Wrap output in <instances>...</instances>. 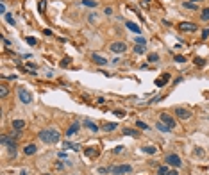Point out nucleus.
Masks as SVG:
<instances>
[{"instance_id":"obj_1","label":"nucleus","mask_w":209,"mask_h":175,"mask_svg":"<svg viewBox=\"0 0 209 175\" xmlns=\"http://www.w3.org/2000/svg\"><path fill=\"white\" fill-rule=\"evenodd\" d=\"M39 139L47 143V145H54V143H59V139H61V134H59L56 129H43V131H39Z\"/></svg>"},{"instance_id":"obj_2","label":"nucleus","mask_w":209,"mask_h":175,"mask_svg":"<svg viewBox=\"0 0 209 175\" xmlns=\"http://www.w3.org/2000/svg\"><path fill=\"white\" fill-rule=\"evenodd\" d=\"M109 170H111L113 175H122V173H130L132 166L130 164H113V166H109Z\"/></svg>"},{"instance_id":"obj_3","label":"nucleus","mask_w":209,"mask_h":175,"mask_svg":"<svg viewBox=\"0 0 209 175\" xmlns=\"http://www.w3.org/2000/svg\"><path fill=\"white\" fill-rule=\"evenodd\" d=\"M109 50L115 52V54H123V52H127V43L125 41H115V43L109 45Z\"/></svg>"},{"instance_id":"obj_4","label":"nucleus","mask_w":209,"mask_h":175,"mask_svg":"<svg viewBox=\"0 0 209 175\" xmlns=\"http://www.w3.org/2000/svg\"><path fill=\"white\" fill-rule=\"evenodd\" d=\"M18 98H20V102L25 104V105L32 102V95H30L25 88H20V89H18Z\"/></svg>"},{"instance_id":"obj_5","label":"nucleus","mask_w":209,"mask_h":175,"mask_svg":"<svg viewBox=\"0 0 209 175\" xmlns=\"http://www.w3.org/2000/svg\"><path fill=\"white\" fill-rule=\"evenodd\" d=\"M166 164H170L173 168H179V166H182V161H180V157L177 154H168L166 155Z\"/></svg>"},{"instance_id":"obj_6","label":"nucleus","mask_w":209,"mask_h":175,"mask_svg":"<svg viewBox=\"0 0 209 175\" xmlns=\"http://www.w3.org/2000/svg\"><path fill=\"white\" fill-rule=\"evenodd\" d=\"M159 122H163L165 125H168L170 129H175V120H173V116H170L168 113H163V114H159Z\"/></svg>"},{"instance_id":"obj_7","label":"nucleus","mask_w":209,"mask_h":175,"mask_svg":"<svg viewBox=\"0 0 209 175\" xmlns=\"http://www.w3.org/2000/svg\"><path fill=\"white\" fill-rule=\"evenodd\" d=\"M175 114H177L180 120H184V122L191 118V113H189L188 109H184V107H175Z\"/></svg>"},{"instance_id":"obj_8","label":"nucleus","mask_w":209,"mask_h":175,"mask_svg":"<svg viewBox=\"0 0 209 175\" xmlns=\"http://www.w3.org/2000/svg\"><path fill=\"white\" fill-rule=\"evenodd\" d=\"M179 29L184 30V32H195V30H198V27H197L195 23H191V22H182L179 25Z\"/></svg>"},{"instance_id":"obj_9","label":"nucleus","mask_w":209,"mask_h":175,"mask_svg":"<svg viewBox=\"0 0 209 175\" xmlns=\"http://www.w3.org/2000/svg\"><path fill=\"white\" fill-rule=\"evenodd\" d=\"M91 61H93L95 65H98V66H106L109 63L107 59L104 57V56H100V54H91Z\"/></svg>"},{"instance_id":"obj_10","label":"nucleus","mask_w":209,"mask_h":175,"mask_svg":"<svg viewBox=\"0 0 209 175\" xmlns=\"http://www.w3.org/2000/svg\"><path fill=\"white\" fill-rule=\"evenodd\" d=\"M36 152H38V146L34 143H29V145H25V148H23V154L25 155H34Z\"/></svg>"},{"instance_id":"obj_11","label":"nucleus","mask_w":209,"mask_h":175,"mask_svg":"<svg viewBox=\"0 0 209 175\" xmlns=\"http://www.w3.org/2000/svg\"><path fill=\"white\" fill-rule=\"evenodd\" d=\"M168 79H170V73H163L159 79H156V86H157V88H163L166 82H168Z\"/></svg>"},{"instance_id":"obj_12","label":"nucleus","mask_w":209,"mask_h":175,"mask_svg":"<svg viewBox=\"0 0 209 175\" xmlns=\"http://www.w3.org/2000/svg\"><path fill=\"white\" fill-rule=\"evenodd\" d=\"M79 129H80V123H79V122H73V123L68 127V131H66V136H68V138H70V136H73V134L79 131Z\"/></svg>"},{"instance_id":"obj_13","label":"nucleus","mask_w":209,"mask_h":175,"mask_svg":"<svg viewBox=\"0 0 209 175\" xmlns=\"http://www.w3.org/2000/svg\"><path fill=\"white\" fill-rule=\"evenodd\" d=\"M82 125H84L86 129H89L91 132H98V125H95L91 120H84V122H82Z\"/></svg>"},{"instance_id":"obj_14","label":"nucleus","mask_w":209,"mask_h":175,"mask_svg":"<svg viewBox=\"0 0 209 175\" xmlns=\"http://www.w3.org/2000/svg\"><path fill=\"white\" fill-rule=\"evenodd\" d=\"M25 122H23V120H13V129H15V131H22V129H25Z\"/></svg>"},{"instance_id":"obj_15","label":"nucleus","mask_w":209,"mask_h":175,"mask_svg":"<svg viewBox=\"0 0 209 175\" xmlns=\"http://www.w3.org/2000/svg\"><path fill=\"white\" fill-rule=\"evenodd\" d=\"M125 27H127L129 30H132L134 34H139V32H141V29H139V27H138L134 22H125Z\"/></svg>"},{"instance_id":"obj_16","label":"nucleus","mask_w":209,"mask_h":175,"mask_svg":"<svg viewBox=\"0 0 209 175\" xmlns=\"http://www.w3.org/2000/svg\"><path fill=\"white\" fill-rule=\"evenodd\" d=\"M0 143H2V145H6V146H11V145H15L16 141L13 138H9V136H6V134H4V136L0 138Z\"/></svg>"},{"instance_id":"obj_17","label":"nucleus","mask_w":209,"mask_h":175,"mask_svg":"<svg viewBox=\"0 0 209 175\" xmlns=\"http://www.w3.org/2000/svg\"><path fill=\"white\" fill-rule=\"evenodd\" d=\"M118 127V125L115 123V122H107V123H104L102 125V131H106V132H113Z\"/></svg>"},{"instance_id":"obj_18","label":"nucleus","mask_w":209,"mask_h":175,"mask_svg":"<svg viewBox=\"0 0 209 175\" xmlns=\"http://www.w3.org/2000/svg\"><path fill=\"white\" fill-rule=\"evenodd\" d=\"M123 134L125 136H132V138H139V131H134V129H125Z\"/></svg>"},{"instance_id":"obj_19","label":"nucleus","mask_w":209,"mask_h":175,"mask_svg":"<svg viewBox=\"0 0 209 175\" xmlns=\"http://www.w3.org/2000/svg\"><path fill=\"white\" fill-rule=\"evenodd\" d=\"M65 145V148H72V150H75V152H79L80 146L77 145V143H72V141H66V143H63Z\"/></svg>"},{"instance_id":"obj_20","label":"nucleus","mask_w":209,"mask_h":175,"mask_svg":"<svg viewBox=\"0 0 209 175\" xmlns=\"http://www.w3.org/2000/svg\"><path fill=\"white\" fill-rule=\"evenodd\" d=\"M84 154L89 155V157H95V155H98V154H100V150H98V148H86Z\"/></svg>"},{"instance_id":"obj_21","label":"nucleus","mask_w":209,"mask_h":175,"mask_svg":"<svg viewBox=\"0 0 209 175\" xmlns=\"http://www.w3.org/2000/svg\"><path fill=\"white\" fill-rule=\"evenodd\" d=\"M156 129H157V131H161V132H170V127H168V125H165L163 122H157V123H156Z\"/></svg>"},{"instance_id":"obj_22","label":"nucleus","mask_w":209,"mask_h":175,"mask_svg":"<svg viewBox=\"0 0 209 175\" xmlns=\"http://www.w3.org/2000/svg\"><path fill=\"white\" fill-rule=\"evenodd\" d=\"M134 52L136 54H145L147 52V45H134Z\"/></svg>"},{"instance_id":"obj_23","label":"nucleus","mask_w":209,"mask_h":175,"mask_svg":"<svg viewBox=\"0 0 209 175\" xmlns=\"http://www.w3.org/2000/svg\"><path fill=\"white\" fill-rule=\"evenodd\" d=\"M200 18L204 20V22H209V7H204V9H202Z\"/></svg>"},{"instance_id":"obj_24","label":"nucleus","mask_w":209,"mask_h":175,"mask_svg":"<svg viewBox=\"0 0 209 175\" xmlns=\"http://www.w3.org/2000/svg\"><path fill=\"white\" fill-rule=\"evenodd\" d=\"M186 9H191V11H195V9H198V4H195V2H184L182 4Z\"/></svg>"},{"instance_id":"obj_25","label":"nucleus","mask_w":209,"mask_h":175,"mask_svg":"<svg viewBox=\"0 0 209 175\" xmlns=\"http://www.w3.org/2000/svg\"><path fill=\"white\" fill-rule=\"evenodd\" d=\"M7 93H9L7 86H6V84H2V86H0V98H6V96H7Z\"/></svg>"},{"instance_id":"obj_26","label":"nucleus","mask_w":209,"mask_h":175,"mask_svg":"<svg viewBox=\"0 0 209 175\" xmlns=\"http://www.w3.org/2000/svg\"><path fill=\"white\" fill-rule=\"evenodd\" d=\"M141 150H143L145 154H156V146L147 145V146H141Z\"/></svg>"},{"instance_id":"obj_27","label":"nucleus","mask_w":209,"mask_h":175,"mask_svg":"<svg viewBox=\"0 0 209 175\" xmlns=\"http://www.w3.org/2000/svg\"><path fill=\"white\" fill-rule=\"evenodd\" d=\"M4 16H6V22H7L9 25H16V20L13 18V15H11V13H6Z\"/></svg>"},{"instance_id":"obj_28","label":"nucleus","mask_w":209,"mask_h":175,"mask_svg":"<svg viewBox=\"0 0 209 175\" xmlns=\"http://www.w3.org/2000/svg\"><path fill=\"white\" fill-rule=\"evenodd\" d=\"M82 6H86V7H97L98 4L95 0H82Z\"/></svg>"},{"instance_id":"obj_29","label":"nucleus","mask_w":209,"mask_h":175,"mask_svg":"<svg viewBox=\"0 0 209 175\" xmlns=\"http://www.w3.org/2000/svg\"><path fill=\"white\" fill-rule=\"evenodd\" d=\"M136 127L138 129H141V131H148V125L145 123V122H141V120H138L136 122Z\"/></svg>"},{"instance_id":"obj_30","label":"nucleus","mask_w":209,"mask_h":175,"mask_svg":"<svg viewBox=\"0 0 209 175\" xmlns=\"http://www.w3.org/2000/svg\"><path fill=\"white\" fill-rule=\"evenodd\" d=\"M148 63H159V56L157 54H148Z\"/></svg>"},{"instance_id":"obj_31","label":"nucleus","mask_w":209,"mask_h":175,"mask_svg":"<svg viewBox=\"0 0 209 175\" xmlns=\"http://www.w3.org/2000/svg\"><path fill=\"white\" fill-rule=\"evenodd\" d=\"M97 173L107 175V173H111V170H109V168H106V166H100V168H98V170H97Z\"/></svg>"},{"instance_id":"obj_32","label":"nucleus","mask_w":209,"mask_h":175,"mask_svg":"<svg viewBox=\"0 0 209 175\" xmlns=\"http://www.w3.org/2000/svg\"><path fill=\"white\" fill-rule=\"evenodd\" d=\"M168 173V166H159L157 168V175H166Z\"/></svg>"},{"instance_id":"obj_33","label":"nucleus","mask_w":209,"mask_h":175,"mask_svg":"<svg viewBox=\"0 0 209 175\" xmlns=\"http://www.w3.org/2000/svg\"><path fill=\"white\" fill-rule=\"evenodd\" d=\"M25 39H27V43H29V45H36L38 43V39H36V38H32V36H27Z\"/></svg>"},{"instance_id":"obj_34","label":"nucleus","mask_w":209,"mask_h":175,"mask_svg":"<svg viewBox=\"0 0 209 175\" xmlns=\"http://www.w3.org/2000/svg\"><path fill=\"white\" fill-rule=\"evenodd\" d=\"M195 65H197V66H204V65H206V61H204L202 57H197V59H195Z\"/></svg>"},{"instance_id":"obj_35","label":"nucleus","mask_w":209,"mask_h":175,"mask_svg":"<svg viewBox=\"0 0 209 175\" xmlns=\"http://www.w3.org/2000/svg\"><path fill=\"white\" fill-rule=\"evenodd\" d=\"M207 38H209V27H206L202 30V39H207Z\"/></svg>"},{"instance_id":"obj_36","label":"nucleus","mask_w":209,"mask_h":175,"mask_svg":"<svg viewBox=\"0 0 209 175\" xmlns=\"http://www.w3.org/2000/svg\"><path fill=\"white\" fill-rule=\"evenodd\" d=\"M113 114H116V116H125V111H122V109H116V111H113Z\"/></svg>"},{"instance_id":"obj_37","label":"nucleus","mask_w":209,"mask_h":175,"mask_svg":"<svg viewBox=\"0 0 209 175\" xmlns=\"http://www.w3.org/2000/svg\"><path fill=\"white\" fill-rule=\"evenodd\" d=\"M136 45H147V39L145 38H136Z\"/></svg>"},{"instance_id":"obj_38","label":"nucleus","mask_w":209,"mask_h":175,"mask_svg":"<svg viewBox=\"0 0 209 175\" xmlns=\"http://www.w3.org/2000/svg\"><path fill=\"white\" fill-rule=\"evenodd\" d=\"M120 152H123V146L122 145L116 146V148H113V154H120Z\"/></svg>"},{"instance_id":"obj_39","label":"nucleus","mask_w":209,"mask_h":175,"mask_svg":"<svg viewBox=\"0 0 209 175\" xmlns=\"http://www.w3.org/2000/svg\"><path fill=\"white\" fill-rule=\"evenodd\" d=\"M45 2H47V0H41V2H39V11H45V7H47Z\"/></svg>"},{"instance_id":"obj_40","label":"nucleus","mask_w":209,"mask_h":175,"mask_svg":"<svg viewBox=\"0 0 209 175\" xmlns=\"http://www.w3.org/2000/svg\"><path fill=\"white\" fill-rule=\"evenodd\" d=\"M0 15H6V4L4 2L0 4Z\"/></svg>"},{"instance_id":"obj_41","label":"nucleus","mask_w":209,"mask_h":175,"mask_svg":"<svg viewBox=\"0 0 209 175\" xmlns=\"http://www.w3.org/2000/svg\"><path fill=\"white\" fill-rule=\"evenodd\" d=\"M175 61H177V63H184V61H186V57H184V56H177V57H175Z\"/></svg>"},{"instance_id":"obj_42","label":"nucleus","mask_w":209,"mask_h":175,"mask_svg":"<svg viewBox=\"0 0 209 175\" xmlns=\"http://www.w3.org/2000/svg\"><path fill=\"white\" fill-rule=\"evenodd\" d=\"M104 13H106L107 16H111V15H113V7H106V9H104Z\"/></svg>"},{"instance_id":"obj_43","label":"nucleus","mask_w":209,"mask_h":175,"mask_svg":"<svg viewBox=\"0 0 209 175\" xmlns=\"http://www.w3.org/2000/svg\"><path fill=\"white\" fill-rule=\"evenodd\" d=\"M61 66H63V68H66V66H68V57H65L63 61H61Z\"/></svg>"},{"instance_id":"obj_44","label":"nucleus","mask_w":209,"mask_h":175,"mask_svg":"<svg viewBox=\"0 0 209 175\" xmlns=\"http://www.w3.org/2000/svg\"><path fill=\"white\" fill-rule=\"evenodd\" d=\"M95 16H97V15H93V13H89V15H88V20H89V22H95Z\"/></svg>"},{"instance_id":"obj_45","label":"nucleus","mask_w":209,"mask_h":175,"mask_svg":"<svg viewBox=\"0 0 209 175\" xmlns=\"http://www.w3.org/2000/svg\"><path fill=\"white\" fill-rule=\"evenodd\" d=\"M166 175H179V172H177V170H168V173Z\"/></svg>"},{"instance_id":"obj_46","label":"nucleus","mask_w":209,"mask_h":175,"mask_svg":"<svg viewBox=\"0 0 209 175\" xmlns=\"http://www.w3.org/2000/svg\"><path fill=\"white\" fill-rule=\"evenodd\" d=\"M20 175H29V172H27V170H22V172H20Z\"/></svg>"},{"instance_id":"obj_47","label":"nucleus","mask_w":209,"mask_h":175,"mask_svg":"<svg viewBox=\"0 0 209 175\" xmlns=\"http://www.w3.org/2000/svg\"><path fill=\"white\" fill-rule=\"evenodd\" d=\"M191 2H195V4H198V2H202V0H191Z\"/></svg>"},{"instance_id":"obj_48","label":"nucleus","mask_w":209,"mask_h":175,"mask_svg":"<svg viewBox=\"0 0 209 175\" xmlns=\"http://www.w3.org/2000/svg\"><path fill=\"white\" fill-rule=\"evenodd\" d=\"M41 175H52V173H41Z\"/></svg>"}]
</instances>
